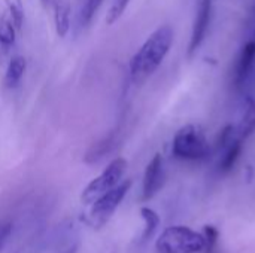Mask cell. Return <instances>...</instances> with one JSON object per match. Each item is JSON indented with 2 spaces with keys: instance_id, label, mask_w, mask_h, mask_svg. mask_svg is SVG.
Instances as JSON below:
<instances>
[{
  "instance_id": "6da1fadb",
  "label": "cell",
  "mask_w": 255,
  "mask_h": 253,
  "mask_svg": "<svg viewBox=\"0 0 255 253\" xmlns=\"http://www.w3.org/2000/svg\"><path fill=\"white\" fill-rule=\"evenodd\" d=\"M173 28L167 24L149 34L130 60V73L136 82H143L161 66L173 45Z\"/></svg>"
},
{
  "instance_id": "7a4b0ae2",
  "label": "cell",
  "mask_w": 255,
  "mask_h": 253,
  "mask_svg": "<svg viewBox=\"0 0 255 253\" xmlns=\"http://www.w3.org/2000/svg\"><path fill=\"white\" fill-rule=\"evenodd\" d=\"M155 249L157 253H200L206 251V239L188 227L175 225L160 234Z\"/></svg>"
},
{
  "instance_id": "3957f363",
  "label": "cell",
  "mask_w": 255,
  "mask_h": 253,
  "mask_svg": "<svg viewBox=\"0 0 255 253\" xmlns=\"http://www.w3.org/2000/svg\"><path fill=\"white\" fill-rule=\"evenodd\" d=\"M172 152L176 158L185 161H200L209 157L211 146L200 125L188 124L173 137Z\"/></svg>"
},
{
  "instance_id": "277c9868",
  "label": "cell",
  "mask_w": 255,
  "mask_h": 253,
  "mask_svg": "<svg viewBox=\"0 0 255 253\" xmlns=\"http://www.w3.org/2000/svg\"><path fill=\"white\" fill-rule=\"evenodd\" d=\"M131 180L126 179L121 180L115 188H112L111 191L105 192L102 197H99L96 201H93L90 206L88 213L84 216V221L88 227H91L93 230H102L109 219L114 216L115 210L118 209V206L123 203V200L126 198L127 192L131 188Z\"/></svg>"
},
{
  "instance_id": "5b68a950",
  "label": "cell",
  "mask_w": 255,
  "mask_h": 253,
  "mask_svg": "<svg viewBox=\"0 0 255 253\" xmlns=\"http://www.w3.org/2000/svg\"><path fill=\"white\" fill-rule=\"evenodd\" d=\"M126 171H127V161L124 158L118 157L114 161H111L108 164V167L97 177H94L82 191V194H81L82 204L90 206L93 201H96L105 192L115 188L123 180Z\"/></svg>"
},
{
  "instance_id": "8992f818",
  "label": "cell",
  "mask_w": 255,
  "mask_h": 253,
  "mask_svg": "<svg viewBox=\"0 0 255 253\" xmlns=\"http://www.w3.org/2000/svg\"><path fill=\"white\" fill-rule=\"evenodd\" d=\"M211 12H212V3L211 0H200L199 7L196 12V18L193 22V30H191V37H190V45H188V55L191 57L203 43L208 27L211 22Z\"/></svg>"
},
{
  "instance_id": "52a82bcc",
  "label": "cell",
  "mask_w": 255,
  "mask_h": 253,
  "mask_svg": "<svg viewBox=\"0 0 255 253\" xmlns=\"http://www.w3.org/2000/svg\"><path fill=\"white\" fill-rule=\"evenodd\" d=\"M164 183V170H163V158L160 154H155L152 160L148 163L142 182V200H151Z\"/></svg>"
},
{
  "instance_id": "ba28073f",
  "label": "cell",
  "mask_w": 255,
  "mask_h": 253,
  "mask_svg": "<svg viewBox=\"0 0 255 253\" xmlns=\"http://www.w3.org/2000/svg\"><path fill=\"white\" fill-rule=\"evenodd\" d=\"M255 64V40H250L248 43H245V46L242 48L241 57H239V63H238V69H236V82L238 85H242L248 76L251 75Z\"/></svg>"
},
{
  "instance_id": "9c48e42d",
  "label": "cell",
  "mask_w": 255,
  "mask_h": 253,
  "mask_svg": "<svg viewBox=\"0 0 255 253\" xmlns=\"http://www.w3.org/2000/svg\"><path fill=\"white\" fill-rule=\"evenodd\" d=\"M238 137L245 140L251 137L255 133V98L254 97H247L245 104H244V113L241 118V122L238 125Z\"/></svg>"
},
{
  "instance_id": "30bf717a",
  "label": "cell",
  "mask_w": 255,
  "mask_h": 253,
  "mask_svg": "<svg viewBox=\"0 0 255 253\" xmlns=\"http://www.w3.org/2000/svg\"><path fill=\"white\" fill-rule=\"evenodd\" d=\"M54 24L58 37H64L70 30V3L69 0L54 1Z\"/></svg>"
},
{
  "instance_id": "8fae6325",
  "label": "cell",
  "mask_w": 255,
  "mask_h": 253,
  "mask_svg": "<svg viewBox=\"0 0 255 253\" xmlns=\"http://www.w3.org/2000/svg\"><path fill=\"white\" fill-rule=\"evenodd\" d=\"M224 149H226V152H224V155H223V158L220 161V170L227 173L236 166V163H238V160H239V157L242 154V149H244V140L236 137Z\"/></svg>"
},
{
  "instance_id": "7c38bea8",
  "label": "cell",
  "mask_w": 255,
  "mask_h": 253,
  "mask_svg": "<svg viewBox=\"0 0 255 253\" xmlns=\"http://www.w3.org/2000/svg\"><path fill=\"white\" fill-rule=\"evenodd\" d=\"M27 69V61L22 55H15L10 58L7 67H6V73H4V84L7 86H15L21 78L24 76Z\"/></svg>"
},
{
  "instance_id": "4fadbf2b",
  "label": "cell",
  "mask_w": 255,
  "mask_h": 253,
  "mask_svg": "<svg viewBox=\"0 0 255 253\" xmlns=\"http://www.w3.org/2000/svg\"><path fill=\"white\" fill-rule=\"evenodd\" d=\"M140 216L145 222V230H143V236L142 240L148 242L157 231V228L160 227V216L155 210L149 209V207H142L140 209Z\"/></svg>"
},
{
  "instance_id": "5bb4252c",
  "label": "cell",
  "mask_w": 255,
  "mask_h": 253,
  "mask_svg": "<svg viewBox=\"0 0 255 253\" xmlns=\"http://www.w3.org/2000/svg\"><path fill=\"white\" fill-rule=\"evenodd\" d=\"M15 37H16V28L13 22L9 18L1 16L0 18V45L12 46L15 43Z\"/></svg>"
},
{
  "instance_id": "9a60e30c",
  "label": "cell",
  "mask_w": 255,
  "mask_h": 253,
  "mask_svg": "<svg viewBox=\"0 0 255 253\" xmlns=\"http://www.w3.org/2000/svg\"><path fill=\"white\" fill-rule=\"evenodd\" d=\"M7 6V12L10 16V21L13 22L16 30H21L24 24V7L21 0H4Z\"/></svg>"
},
{
  "instance_id": "2e32d148",
  "label": "cell",
  "mask_w": 255,
  "mask_h": 253,
  "mask_svg": "<svg viewBox=\"0 0 255 253\" xmlns=\"http://www.w3.org/2000/svg\"><path fill=\"white\" fill-rule=\"evenodd\" d=\"M130 0H112V4L108 10V16H106V24L112 25L115 24L124 13V10L127 9Z\"/></svg>"
},
{
  "instance_id": "e0dca14e",
  "label": "cell",
  "mask_w": 255,
  "mask_h": 253,
  "mask_svg": "<svg viewBox=\"0 0 255 253\" xmlns=\"http://www.w3.org/2000/svg\"><path fill=\"white\" fill-rule=\"evenodd\" d=\"M102 3H103V0H87L85 1V4H84V7H82V22L84 24H88L91 19H93V16L97 13V10L100 9V6H102Z\"/></svg>"
},
{
  "instance_id": "ac0fdd59",
  "label": "cell",
  "mask_w": 255,
  "mask_h": 253,
  "mask_svg": "<svg viewBox=\"0 0 255 253\" xmlns=\"http://www.w3.org/2000/svg\"><path fill=\"white\" fill-rule=\"evenodd\" d=\"M235 127L233 125H227L221 130V133L218 134L217 139V148L218 149H224L229 143H232L235 140Z\"/></svg>"
},
{
  "instance_id": "d6986e66",
  "label": "cell",
  "mask_w": 255,
  "mask_h": 253,
  "mask_svg": "<svg viewBox=\"0 0 255 253\" xmlns=\"http://www.w3.org/2000/svg\"><path fill=\"white\" fill-rule=\"evenodd\" d=\"M10 233H12V225L9 222L0 224V253L3 251L4 245L7 243V240L10 237Z\"/></svg>"
},
{
  "instance_id": "ffe728a7",
  "label": "cell",
  "mask_w": 255,
  "mask_h": 253,
  "mask_svg": "<svg viewBox=\"0 0 255 253\" xmlns=\"http://www.w3.org/2000/svg\"><path fill=\"white\" fill-rule=\"evenodd\" d=\"M51 1H52V0H40V3H42V6H45V7H46V6H48V4H49Z\"/></svg>"
},
{
  "instance_id": "44dd1931",
  "label": "cell",
  "mask_w": 255,
  "mask_h": 253,
  "mask_svg": "<svg viewBox=\"0 0 255 253\" xmlns=\"http://www.w3.org/2000/svg\"><path fill=\"white\" fill-rule=\"evenodd\" d=\"M63 253H76V248H72V249H69V251H66V252Z\"/></svg>"
}]
</instances>
